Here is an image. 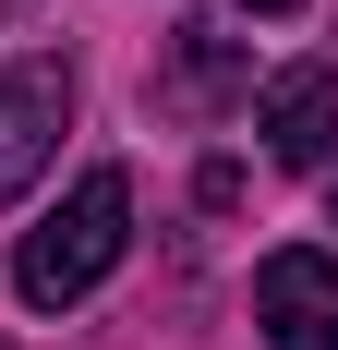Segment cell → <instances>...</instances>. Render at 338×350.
Returning a JSON list of instances; mask_svg holds the SVG:
<instances>
[{
    "instance_id": "6da1fadb",
    "label": "cell",
    "mask_w": 338,
    "mask_h": 350,
    "mask_svg": "<svg viewBox=\"0 0 338 350\" xmlns=\"http://www.w3.org/2000/svg\"><path fill=\"white\" fill-rule=\"evenodd\" d=\"M121 242H133V181L121 170H85L61 193V217H36L25 254H12V290H25L36 314H61V302H85V290L121 266Z\"/></svg>"
},
{
    "instance_id": "7a4b0ae2",
    "label": "cell",
    "mask_w": 338,
    "mask_h": 350,
    "mask_svg": "<svg viewBox=\"0 0 338 350\" xmlns=\"http://www.w3.org/2000/svg\"><path fill=\"white\" fill-rule=\"evenodd\" d=\"M61 121H73V61L61 49H36V61L0 72V206L36 193V170L61 157Z\"/></svg>"
},
{
    "instance_id": "3957f363",
    "label": "cell",
    "mask_w": 338,
    "mask_h": 350,
    "mask_svg": "<svg viewBox=\"0 0 338 350\" xmlns=\"http://www.w3.org/2000/svg\"><path fill=\"white\" fill-rule=\"evenodd\" d=\"M254 326H266L278 350H338V254L290 242L254 266Z\"/></svg>"
},
{
    "instance_id": "277c9868",
    "label": "cell",
    "mask_w": 338,
    "mask_h": 350,
    "mask_svg": "<svg viewBox=\"0 0 338 350\" xmlns=\"http://www.w3.org/2000/svg\"><path fill=\"white\" fill-rule=\"evenodd\" d=\"M254 133H266L278 170H326V145H338V61H290L254 97Z\"/></svg>"
},
{
    "instance_id": "5b68a950",
    "label": "cell",
    "mask_w": 338,
    "mask_h": 350,
    "mask_svg": "<svg viewBox=\"0 0 338 350\" xmlns=\"http://www.w3.org/2000/svg\"><path fill=\"white\" fill-rule=\"evenodd\" d=\"M242 85H254V61H242L230 25H181V36H169V72H157L169 109H230Z\"/></svg>"
},
{
    "instance_id": "8992f818",
    "label": "cell",
    "mask_w": 338,
    "mask_h": 350,
    "mask_svg": "<svg viewBox=\"0 0 338 350\" xmlns=\"http://www.w3.org/2000/svg\"><path fill=\"white\" fill-rule=\"evenodd\" d=\"M242 12H302V0H242Z\"/></svg>"
},
{
    "instance_id": "52a82bcc",
    "label": "cell",
    "mask_w": 338,
    "mask_h": 350,
    "mask_svg": "<svg viewBox=\"0 0 338 350\" xmlns=\"http://www.w3.org/2000/svg\"><path fill=\"white\" fill-rule=\"evenodd\" d=\"M326 230H338V181H326Z\"/></svg>"
}]
</instances>
